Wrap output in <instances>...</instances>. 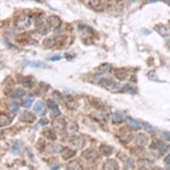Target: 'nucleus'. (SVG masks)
Instances as JSON below:
<instances>
[{
    "mask_svg": "<svg viewBox=\"0 0 170 170\" xmlns=\"http://www.w3.org/2000/svg\"><path fill=\"white\" fill-rule=\"evenodd\" d=\"M69 145L75 148V149H81L82 146L84 145V140L82 138L81 136H73L72 138L69 140Z\"/></svg>",
    "mask_w": 170,
    "mask_h": 170,
    "instance_id": "1",
    "label": "nucleus"
},
{
    "mask_svg": "<svg viewBox=\"0 0 170 170\" xmlns=\"http://www.w3.org/2000/svg\"><path fill=\"white\" fill-rule=\"evenodd\" d=\"M47 23L48 25L50 26L51 29H57V27H59L60 25V18L58 16H56V15H52V16H49L47 19Z\"/></svg>",
    "mask_w": 170,
    "mask_h": 170,
    "instance_id": "2",
    "label": "nucleus"
},
{
    "mask_svg": "<svg viewBox=\"0 0 170 170\" xmlns=\"http://www.w3.org/2000/svg\"><path fill=\"white\" fill-rule=\"evenodd\" d=\"M102 85L106 87V89L110 90V91H114V90L119 89L118 83L114 82L112 80H109V78H106V80H102Z\"/></svg>",
    "mask_w": 170,
    "mask_h": 170,
    "instance_id": "3",
    "label": "nucleus"
},
{
    "mask_svg": "<svg viewBox=\"0 0 170 170\" xmlns=\"http://www.w3.org/2000/svg\"><path fill=\"white\" fill-rule=\"evenodd\" d=\"M157 32L163 38H168L170 36V27L168 25H158L155 27Z\"/></svg>",
    "mask_w": 170,
    "mask_h": 170,
    "instance_id": "4",
    "label": "nucleus"
},
{
    "mask_svg": "<svg viewBox=\"0 0 170 170\" xmlns=\"http://www.w3.org/2000/svg\"><path fill=\"white\" fill-rule=\"evenodd\" d=\"M83 157H84V159H86L87 161H92V160H94V159H97L98 153H97V151L93 149H87L86 151L83 152Z\"/></svg>",
    "mask_w": 170,
    "mask_h": 170,
    "instance_id": "5",
    "label": "nucleus"
},
{
    "mask_svg": "<svg viewBox=\"0 0 170 170\" xmlns=\"http://www.w3.org/2000/svg\"><path fill=\"white\" fill-rule=\"evenodd\" d=\"M103 170H119V166L116 160H107L103 165Z\"/></svg>",
    "mask_w": 170,
    "mask_h": 170,
    "instance_id": "6",
    "label": "nucleus"
},
{
    "mask_svg": "<svg viewBox=\"0 0 170 170\" xmlns=\"http://www.w3.org/2000/svg\"><path fill=\"white\" fill-rule=\"evenodd\" d=\"M52 127L58 129L59 132H63L65 128H66V121H65L64 119H56V120H53V123H52Z\"/></svg>",
    "mask_w": 170,
    "mask_h": 170,
    "instance_id": "7",
    "label": "nucleus"
},
{
    "mask_svg": "<svg viewBox=\"0 0 170 170\" xmlns=\"http://www.w3.org/2000/svg\"><path fill=\"white\" fill-rule=\"evenodd\" d=\"M34 111H35L36 114H40V115L46 114V104H44L42 101L36 102L35 106H34Z\"/></svg>",
    "mask_w": 170,
    "mask_h": 170,
    "instance_id": "8",
    "label": "nucleus"
},
{
    "mask_svg": "<svg viewBox=\"0 0 170 170\" xmlns=\"http://www.w3.org/2000/svg\"><path fill=\"white\" fill-rule=\"evenodd\" d=\"M29 24H30V21H29V18L25 15L21 16L16 21V25L19 26V27H26V26H29Z\"/></svg>",
    "mask_w": 170,
    "mask_h": 170,
    "instance_id": "9",
    "label": "nucleus"
},
{
    "mask_svg": "<svg viewBox=\"0 0 170 170\" xmlns=\"http://www.w3.org/2000/svg\"><path fill=\"white\" fill-rule=\"evenodd\" d=\"M148 142H149V138L144 134H140V135H137V137H136V144L137 145L144 146L145 144H148Z\"/></svg>",
    "mask_w": 170,
    "mask_h": 170,
    "instance_id": "10",
    "label": "nucleus"
},
{
    "mask_svg": "<svg viewBox=\"0 0 170 170\" xmlns=\"http://www.w3.org/2000/svg\"><path fill=\"white\" fill-rule=\"evenodd\" d=\"M34 83H35V80L32 76L23 77V80H22V84L24 85V86H26V87H32V86H34Z\"/></svg>",
    "mask_w": 170,
    "mask_h": 170,
    "instance_id": "11",
    "label": "nucleus"
},
{
    "mask_svg": "<svg viewBox=\"0 0 170 170\" xmlns=\"http://www.w3.org/2000/svg\"><path fill=\"white\" fill-rule=\"evenodd\" d=\"M67 170H83V168L78 161H70L67 165Z\"/></svg>",
    "mask_w": 170,
    "mask_h": 170,
    "instance_id": "12",
    "label": "nucleus"
},
{
    "mask_svg": "<svg viewBox=\"0 0 170 170\" xmlns=\"http://www.w3.org/2000/svg\"><path fill=\"white\" fill-rule=\"evenodd\" d=\"M127 126L131 128V129H140L141 128L140 123H137L135 119H133V118L127 119Z\"/></svg>",
    "mask_w": 170,
    "mask_h": 170,
    "instance_id": "13",
    "label": "nucleus"
},
{
    "mask_svg": "<svg viewBox=\"0 0 170 170\" xmlns=\"http://www.w3.org/2000/svg\"><path fill=\"white\" fill-rule=\"evenodd\" d=\"M21 118H22V120H24V121L32 123V121H34V119H35V116H34L33 114L29 112V111H25V112L21 116Z\"/></svg>",
    "mask_w": 170,
    "mask_h": 170,
    "instance_id": "14",
    "label": "nucleus"
},
{
    "mask_svg": "<svg viewBox=\"0 0 170 170\" xmlns=\"http://www.w3.org/2000/svg\"><path fill=\"white\" fill-rule=\"evenodd\" d=\"M90 6L95 10H102L104 8V4L102 1H90Z\"/></svg>",
    "mask_w": 170,
    "mask_h": 170,
    "instance_id": "15",
    "label": "nucleus"
},
{
    "mask_svg": "<svg viewBox=\"0 0 170 170\" xmlns=\"http://www.w3.org/2000/svg\"><path fill=\"white\" fill-rule=\"evenodd\" d=\"M111 119H112L114 123H121V121L124 120V116H123V114H120V112H118V111H116V112L112 114Z\"/></svg>",
    "mask_w": 170,
    "mask_h": 170,
    "instance_id": "16",
    "label": "nucleus"
},
{
    "mask_svg": "<svg viewBox=\"0 0 170 170\" xmlns=\"http://www.w3.org/2000/svg\"><path fill=\"white\" fill-rule=\"evenodd\" d=\"M25 94V92H24V90L23 89H16V90H14L13 92L10 93V97L12 98H22L23 95Z\"/></svg>",
    "mask_w": 170,
    "mask_h": 170,
    "instance_id": "17",
    "label": "nucleus"
},
{
    "mask_svg": "<svg viewBox=\"0 0 170 170\" xmlns=\"http://www.w3.org/2000/svg\"><path fill=\"white\" fill-rule=\"evenodd\" d=\"M100 151H101V153L103 154V155H110L111 153H112V148L111 146H109V145H102L101 148H100Z\"/></svg>",
    "mask_w": 170,
    "mask_h": 170,
    "instance_id": "18",
    "label": "nucleus"
},
{
    "mask_svg": "<svg viewBox=\"0 0 170 170\" xmlns=\"http://www.w3.org/2000/svg\"><path fill=\"white\" fill-rule=\"evenodd\" d=\"M8 108H9V110H10V112L12 114H17V111H18V103H17L16 101H10L8 103Z\"/></svg>",
    "mask_w": 170,
    "mask_h": 170,
    "instance_id": "19",
    "label": "nucleus"
},
{
    "mask_svg": "<svg viewBox=\"0 0 170 170\" xmlns=\"http://www.w3.org/2000/svg\"><path fill=\"white\" fill-rule=\"evenodd\" d=\"M61 154H63V158H64L65 160H67V159H70L72 157L75 155V151H73L70 149H65Z\"/></svg>",
    "mask_w": 170,
    "mask_h": 170,
    "instance_id": "20",
    "label": "nucleus"
},
{
    "mask_svg": "<svg viewBox=\"0 0 170 170\" xmlns=\"http://www.w3.org/2000/svg\"><path fill=\"white\" fill-rule=\"evenodd\" d=\"M115 75L119 80H125L127 77V73H126V70H123V69H115Z\"/></svg>",
    "mask_w": 170,
    "mask_h": 170,
    "instance_id": "21",
    "label": "nucleus"
},
{
    "mask_svg": "<svg viewBox=\"0 0 170 170\" xmlns=\"http://www.w3.org/2000/svg\"><path fill=\"white\" fill-rule=\"evenodd\" d=\"M32 102H33V98H31V97H24L23 101H22V104H23V107H25V108H30L32 106Z\"/></svg>",
    "mask_w": 170,
    "mask_h": 170,
    "instance_id": "22",
    "label": "nucleus"
},
{
    "mask_svg": "<svg viewBox=\"0 0 170 170\" xmlns=\"http://www.w3.org/2000/svg\"><path fill=\"white\" fill-rule=\"evenodd\" d=\"M43 135L46 136V137H48V138H51V140H56V137H57L55 132H53L52 129H47V131H44Z\"/></svg>",
    "mask_w": 170,
    "mask_h": 170,
    "instance_id": "23",
    "label": "nucleus"
},
{
    "mask_svg": "<svg viewBox=\"0 0 170 170\" xmlns=\"http://www.w3.org/2000/svg\"><path fill=\"white\" fill-rule=\"evenodd\" d=\"M142 126L144 127L145 131H148V132L151 133V134L154 133V128H153L152 125H150L149 123H146V121H142Z\"/></svg>",
    "mask_w": 170,
    "mask_h": 170,
    "instance_id": "24",
    "label": "nucleus"
},
{
    "mask_svg": "<svg viewBox=\"0 0 170 170\" xmlns=\"http://www.w3.org/2000/svg\"><path fill=\"white\" fill-rule=\"evenodd\" d=\"M125 169H129V168H132L133 167V163H134V160H133L132 158H126L125 160Z\"/></svg>",
    "mask_w": 170,
    "mask_h": 170,
    "instance_id": "25",
    "label": "nucleus"
},
{
    "mask_svg": "<svg viewBox=\"0 0 170 170\" xmlns=\"http://www.w3.org/2000/svg\"><path fill=\"white\" fill-rule=\"evenodd\" d=\"M22 143L19 142V141H17L16 143L13 145V153H15V154H17V153H19V151H21V146Z\"/></svg>",
    "mask_w": 170,
    "mask_h": 170,
    "instance_id": "26",
    "label": "nucleus"
},
{
    "mask_svg": "<svg viewBox=\"0 0 170 170\" xmlns=\"http://www.w3.org/2000/svg\"><path fill=\"white\" fill-rule=\"evenodd\" d=\"M43 46L46 48H52L53 47V39H46L43 42Z\"/></svg>",
    "mask_w": 170,
    "mask_h": 170,
    "instance_id": "27",
    "label": "nucleus"
},
{
    "mask_svg": "<svg viewBox=\"0 0 170 170\" xmlns=\"http://www.w3.org/2000/svg\"><path fill=\"white\" fill-rule=\"evenodd\" d=\"M9 123H10V120L8 119V117L5 116L4 114H1V126L4 127V126H6V125H8Z\"/></svg>",
    "mask_w": 170,
    "mask_h": 170,
    "instance_id": "28",
    "label": "nucleus"
},
{
    "mask_svg": "<svg viewBox=\"0 0 170 170\" xmlns=\"http://www.w3.org/2000/svg\"><path fill=\"white\" fill-rule=\"evenodd\" d=\"M76 128H77V125L75 123H69L68 124V126H67V131L69 133H73V132H75L76 131Z\"/></svg>",
    "mask_w": 170,
    "mask_h": 170,
    "instance_id": "29",
    "label": "nucleus"
},
{
    "mask_svg": "<svg viewBox=\"0 0 170 170\" xmlns=\"http://www.w3.org/2000/svg\"><path fill=\"white\" fill-rule=\"evenodd\" d=\"M59 115H60V111H59V109H58V107L51 109V116H52V117H59Z\"/></svg>",
    "mask_w": 170,
    "mask_h": 170,
    "instance_id": "30",
    "label": "nucleus"
},
{
    "mask_svg": "<svg viewBox=\"0 0 170 170\" xmlns=\"http://www.w3.org/2000/svg\"><path fill=\"white\" fill-rule=\"evenodd\" d=\"M30 66H32V67H38V68H42V67H44V66H43L42 63H40V61H32V63H31Z\"/></svg>",
    "mask_w": 170,
    "mask_h": 170,
    "instance_id": "31",
    "label": "nucleus"
},
{
    "mask_svg": "<svg viewBox=\"0 0 170 170\" xmlns=\"http://www.w3.org/2000/svg\"><path fill=\"white\" fill-rule=\"evenodd\" d=\"M109 68H110V66H109V65H102L101 67L99 68V72H100V73L108 72V70H109Z\"/></svg>",
    "mask_w": 170,
    "mask_h": 170,
    "instance_id": "32",
    "label": "nucleus"
},
{
    "mask_svg": "<svg viewBox=\"0 0 170 170\" xmlns=\"http://www.w3.org/2000/svg\"><path fill=\"white\" fill-rule=\"evenodd\" d=\"M48 106H49V108H50V110L51 109H53V108H57V103H56L53 100H48Z\"/></svg>",
    "mask_w": 170,
    "mask_h": 170,
    "instance_id": "33",
    "label": "nucleus"
},
{
    "mask_svg": "<svg viewBox=\"0 0 170 170\" xmlns=\"http://www.w3.org/2000/svg\"><path fill=\"white\" fill-rule=\"evenodd\" d=\"M161 136L163 137V138H165V140L170 141V132H162Z\"/></svg>",
    "mask_w": 170,
    "mask_h": 170,
    "instance_id": "34",
    "label": "nucleus"
},
{
    "mask_svg": "<svg viewBox=\"0 0 170 170\" xmlns=\"http://www.w3.org/2000/svg\"><path fill=\"white\" fill-rule=\"evenodd\" d=\"M60 59H61V56H53V57L49 58V60H51V61H57V60H60Z\"/></svg>",
    "mask_w": 170,
    "mask_h": 170,
    "instance_id": "35",
    "label": "nucleus"
},
{
    "mask_svg": "<svg viewBox=\"0 0 170 170\" xmlns=\"http://www.w3.org/2000/svg\"><path fill=\"white\" fill-rule=\"evenodd\" d=\"M47 124H48V119L43 118L40 120V125H47Z\"/></svg>",
    "mask_w": 170,
    "mask_h": 170,
    "instance_id": "36",
    "label": "nucleus"
},
{
    "mask_svg": "<svg viewBox=\"0 0 170 170\" xmlns=\"http://www.w3.org/2000/svg\"><path fill=\"white\" fill-rule=\"evenodd\" d=\"M58 168H59V165H53V166H51V167H50V169H51V170H57Z\"/></svg>",
    "mask_w": 170,
    "mask_h": 170,
    "instance_id": "37",
    "label": "nucleus"
},
{
    "mask_svg": "<svg viewBox=\"0 0 170 170\" xmlns=\"http://www.w3.org/2000/svg\"><path fill=\"white\" fill-rule=\"evenodd\" d=\"M165 161H166V163H168V165H170V157H167L166 159H165Z\"/></svg>",
    "mask_w": 170,
    "mask_h": 170,
    "instance_id": "38",
    "label": "nucleus"
},
{
    "mask_svg": "<svg viewBox=\"0 0 170 170\" xmlns=\"http://www.w3.org/2000/svg\"><path fill=\"white\" fill-rule=\"evenodd\" d=\"M153 170H161V169H160V168H154Z\"/></svg>",
    "mask_w": 170,
    "mask_h": 170,
    "instance_id": "39",
    "label": "nucleus"
},
{
    "mask_svg": "<svg viewBox=\"0 0 170 170\" xmlns=\"http://www.w3.org/2000/svg\"><path fill=\"white\" fill-rule=\"evenodd\" d=\"M167 170H170V167H169V168H168V169H167Z\"/></svg>",
    "mask_w": 170,
    "mask_h": 170,
    "instance_id": "40",
    "label": "nucleus"
}]
</instances>
